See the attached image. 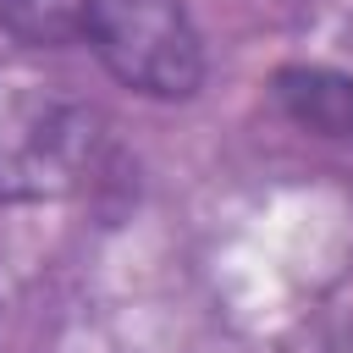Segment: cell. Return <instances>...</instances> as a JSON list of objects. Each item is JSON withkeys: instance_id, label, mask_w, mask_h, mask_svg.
Segmentation results:
<instances>
[{"instance_id": "1", "label": "cell", "mask_w": 353, "mask_h": 353, "mask_svg": "<svg viewBox=\"0 0 353 353\" xmlns=\"http://www.w3.org/2000/svg\"><path fill=\"white\" fill-rule=\"evenodd\" d=\"M0 33L28 50H88L149 99H193L204 83V39L182 0H0Z\"/></svg>"}, {"instance_id": "2", "label": "cell", "mask_w": 353, "mask_h": 353, "mask_svg": "<svg viewBox=\"0 0 353 353\" xmlns=\"http://www.w3.org/2000/svg\"><path fill=\"white\" fill-rule=\"evenodd\" d=\"M99 121L50 83L0 77V204L61 199L88 182Z\"/></svg>"}, {"instance_id": "3", "label": "cell", "mask_w": 353, "mask_h": 353, "mask_svg": "<svg viewBox=\"0 0 353 353\" xmlns=\"http://www.w3.org/2000/svg\"><path fill=\"white\" fill-rule=\"evenodd\" d=\"M347 353H353V347H347Z\"/></svg>"}]
</instances>
